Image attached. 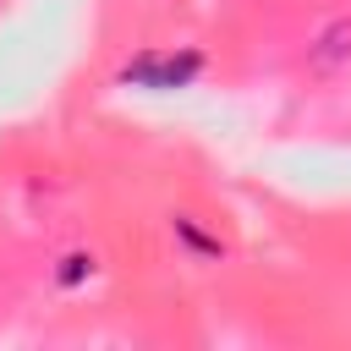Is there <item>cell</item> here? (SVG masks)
I'll use <instances>...</instances> for the list:
<instances>
[{
    "mask_svg": "<svg viewBox=\"0 0 351 351\" xmlns=\"http://www.w3.org/2000/svg\"><path fill=\"white\" fill-rule=\"evenodd\" d=\"M203 77V49H143L137 60L121 66L126 88H192Z\"/></svg>",
    "mask_w": 351,
    "mask_h": 351,
    "instance_id": "obj_1",
    "label": "cell"
},
{
    "mask_svg": "<svg viewBox=\"0 0 351 351\" xmlns=\"http://www.w3.org/2000/svg\"><path fill=\"white\" fill-rule=\"evenodd\" d=\"M302 66H307L313 82H340V77L351 71V11H335V16H324V22L307 33Z\"/></svg>",
    "mask_w": 351,
    "mask_h": 351,
    "instance_id": "obj_2",
    "label": "cell"
},
{
    "mask_svg": "<svg viewBox=\"0 0 351 351\" xmlns=\"http://www.w3.org/2000/svg\"><path fill=\"white\" fill-rule=\"evenodd\" d=\"M165 230H170V241H176V252H181L186 263H197V269L230 263V241H225L219 225H208L197 208H170V214H165Z\"/></svg>",
    "mask_w": 351,
    "mask_h": 351,
    "instance_id": "obj_3",
    "label": "cell"
},
{
    "mask_svg": "<svg viewBox=\"0 0 351 351\" xmlns=\"http://www.w3.org/2000/svg\"><path fill=\"white\" fill-rule=\"evenodd\" d=\"M99 274H104V258H99L93 247H66V252H55V263H49V285H55L60 296L88 291Z\"/></svg>",
    "mask_w": 351,
    "mask_h": 351,
    "instance_id": "obj_4",
    "label": "cell"
}]
</instances>
